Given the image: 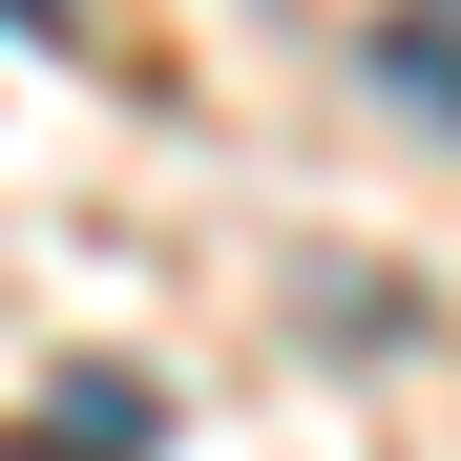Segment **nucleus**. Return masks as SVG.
<instances>
[{"label":"nucleus","mask_w":461,"mask_h":461,"mask_svg":"<svg viewBox=\"0 0 461 461\" xmlns=\"http://www.w3.org/2000/svg\"><path fill=\"white\" fill-rule=\"evenodd\" d=\"M0 461H85V440H63V420H42V440H0Z\"/></svg>","instance_id":"2"},{"label":"nucleus","mask_w":461,"mask_h":461,"mask_svg":"<svg viewBox=\"0 0 461 461\" xmlns=\"http://www.w3.org/2000/svg\"><path fill=\"white\" fill-rule=\"evenodd\" d=\"M377 85L420 126H461V0H399V22H377Z\"/></svg>","instance_id":"1"}]
</instances>
